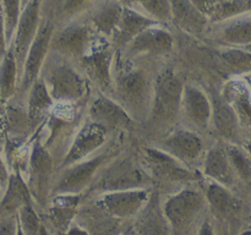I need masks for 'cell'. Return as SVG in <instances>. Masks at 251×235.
Instances as JSON below:
<instances>
[{"instance_id":"obj_1","label":"cell","mask_w":251,"mask_h":235,"mask_svg":"<svg viewBox=\"0 0 251 235\" xmlns=\"http://www.w3.org/2000/svg\"><path fill=\"white\" fill-rule=\"evenodd\" d=\"M154 78L146 70L131 65L117 51L113 68L112 97L123 105L132 119L150 117L153 100Z\"/></svg>"},{"instance_id":"obj_2","label":"cell","mask_w":251,"mask_h":235,"mask_svg":"<svg viewBox=\"0 0 251 235\" xmlns=\"http://www.w3.org/2000/svg\"><path fill=\"white\" fill-rule=\"evenodd\" d=\"M39 77L55 103L78 104L88 95L90 80L74 61L49 50Z\"/></svg>"},{"instance_id":"obj_3","label":"cell","mask_w":251,"mask_h":235,"mask_svg":"<svg viewBox=\"0 0 251 235\" xmlns=\"http://www.w3.org/2000/svg\"><path fill=\"white\" fill-rule=\"evenodd\" d=\"M163 212L172 233L191 234L198 232L208 211L202 188L185 186L169 196L163 205Z\"/></svg>"},{"instance_id":"obj_4","label":"cell","mask_w":251,"mask_h":235,"mask_svg":"<svg viewBox=\"0 0 251 235\" xmlns=\"http://www.w3.org/2000/svg\"><path fill=\"white\" fill-rule=\"evenodd\" d=\"M153 180L142 162L131 156L118 154L109 162L90 186V192L100 193L130 188H152Z\"/></svg>"},{"instance_id":"obj_5","label":"cell","mask_w":251,"mask_h":235,"mask_svg":"<svg viewBox=\"0 0 251 235\" xmlns=\"http://www.w3.org/2000/svg\"><path fill=\"white\" fill-rule=\"evenodd\" d=\"M85 121H81V112L74 103H55L42 126L46 139H41L43 146L50 152L58 165L70 148L74 137Z\"/></svg>"},{"instance_id":"obj_6","label":"cell","mask_w":251,"mask_h":235,"mask_svg":"<svg viewBox=\"0 0 251 235\" xmlns=\"http://www.w3.org/2000/svg\"><path fill=\"white\" fill-rule=\"evenodd\" d=\"M114 147H103L90 158L68 168L59 169V175L54 179L51 188V196L80 195L82 191L87 190L100 171L120 153L115 151Z\"/></svg>"},{"instance_id":"obj_7","label":"cell","mask_w":251,"mask_h":235,"mask_svg":"<svg viewBox=\"0 0 251 235\" xmlns=\"http://www.w3.org/2000/svg\"><path fill=\"white\" fill-rule=\"evenodd\" d=\"M55 162L50 152L43 146L41 139H36L31 144L26 183L36 206L43 210H46L51 198Z\"/></svg>"},{"instance_id":"obj_8","label":"cell","mask_w":251,"mask_h":235,"mask_svg":"<svg viewBox=\"0 0 251 235\" xmlns=\"http://www.w3.org/2000/svg\"><path fill=\"white\" fill-rule=\"evenodd\" d=\"M183 81L172 70H164L154 78L153 100L150 117L154 122L162 125L174 124L180 115Z\"/></svg>"},{"instance_id":"obj_9","label":"cell","mask_w":251,"mask_h":235,"mask_svg":"<svg viewBox=\"0 0 251 235\" xmlns=\"http://www.w3.org/2000/svg\"><path fill=\"white\" fill-rule=\"evenodd\" d=\"M70 20L58 31H54L50 42V50L77 63L90 51L100 34L95 32L85 19Z\"/></svg>"},{"instance_id":"obj_10","label":"cell","mask_w":251,"mask_h":235,"mask_svg":"<svg viewBox=\"0 0 251 235\" xmlns=\"http://www.w3.org/2000/svg\"><path fill=\"white\" fill-rule=\"evenodd\" d=\"M117 51L112 42L98 36L90 51L76 63L90 82L108 95H112L113 92V68Z\"/></svg>"},{"instance_id":"obj_11","label":"cell","mask_w":251,"mask_h":235,"mask_svg":"<svg viewBox=\"0 0 251 235\" xmlns=\"http://www.w3.org/2000/svg\"><path fill=\"white\" fill-rule=\"evenodd\" d=\"M142 164L154 184H189L196 174L179 159L162 148L145 147L141 151Z\"/></svg>"},{"instance_id":"obj_12","label":"cell","mask_w":251,"mask_h":235,"mask_svg":"<svg viewBox=\"0 0 251 235\" xmlns=\"http://www.w3.org/2000/svg\"><path fill=\"white\" fill-rule=\"evenodd\" d=\"M202 190L207 200L208 211L213 215V223L234 227L240 222L243 202L237 197L232 188L205 178Z\"/></svg>"},{"instance_id":"obj_13","label":"cell","mask_w":251,"mask_h":235,"mask_svg":"<svg viewBox=\"0 0 251 235\" xmlns=\"http://www.w3.org/2000/svg\"><path fill=\"white\" fill-rule=\"evenodd\" d=\"M152 188H130L100 193L96 205L105 214L117 219H130L140 214L151 197Z\"/></svg>"},{"instance_id":"obj_14","label":"cell","mask_w":251,"mask_h":235,"mask_svg":"<svg viewBox=\"0 0 251 235\" xmlns=\"http://www.w3.org/2000/svg\"><path fill=\"white\" fill-rule=\"evenodd\" d=\"M54 31H55V27H54L51 20L42 17L36 38L32 42L28 53L26 55L24 70H22L21 78H20V85L17 90L21 95H27L32 85L39 78L42 66L50 50V42Z\"/></svg>"},{"instance_id":"obj_15","label":"cell","mask_w":251,"mask_h":235,"mask_svg":"<svg viewBox=\"0 0 251 235\" xmlns=\"http://www.w3.org/2000/svg\"><path fill=\"white\" fill-rule=\"evenodd\" d=\"M174 38L167 24H157L140 32L124 49L118 50L126 60L144 56L167 55L173 50Z\"/></svg>"},{"instance_id":"obj_16","label":"cell","mask_w":251,"mask_h":235,"mask_svg":"<svg viewBox=\"0 0 251 235\" xmlns=\"http://www.w3.org/2000/svg\"><path fill=\"white\" fill-rule=\"evenodd\" d=\"M108 136L109 132L104 127L91 120L85 121L74 137L70 148L59 163L58 169L68 168L73 164L90 158L103 148V146L107 143Z\"/></svg>"},{"instance_id":"obj_17","label":"cell","mask_w":251,"mask_h":235,"mask_svg":"<svg viewBox=\"0 0 251 235\" xmlns=\"http://www.w3.org/2000/svg\"><path fill=\"white\" fill-rule=\"evenodd\" d=\"M42 7H43V0H29L28 4L22 9L14 39L11 42V46L9 47L15 54L20 75H22L26 55L32 42L36 38L39 24H41Z\"/></svg>"},{"instance_id":"obj_18","label":"cell","mask_w":251,"mask_h":235,"mask_svg":"<svg viewBox=\"0 0 251 235\" xmlns=\"http://www.w3.org/2000/svg\"><path fill=\"white\" fill-rule=\"evenodd\" d=\"M87 117L88 120L104 127L109 134L127 129L134 120L118 100L102 92L91 100Z\"/></svg>"},{"instance_id":"obj_19","label":"cell","mask_w":251,"mask_h":235,"mask_svg":"<svg viewBox=\"0 0 251 235\" xmlns=\"http://www.w3.org/2000/svg\"><path fill=\"white\" fill-rule=\"evenodd\" d=\"M180 115L195 131L208 130L212 121V103L206 92L193 83L184 85Z\"/></svg>"},{"instance_id":"obj_20","label":"cell","mask_w":251,"mask_h":235,"mask_svg":"<svg viewBox=\"0 0 251 235\" xmlns=\"http://www.w3.org/2000/svg\"><path fill=\"white\" fill-rule=\"evenodd\" d=\"M159 148L193 168L203 154V141L195 130L174 129L162 141Z\"/></svg>"},{"instance_id":"obj_21","label":"cell","mask_w":251,"mask_h":235,"mask_svg":"<svg viewBox=\"0 0 251 235\" xmlns=\"http://www.w3.org/2000/svg\"><path fill=\"white\" fill-rule=\"evenodd\" d=\"M124 6L120 0H96L83 19L91 24L96 33L110 42Z\"/></svg>"},{"instance_id":"obj_22","label":"cell","mask_w":251,"mask_h":235,"mask_svg":"<svg viewBox=\"0 0 251 235\" xmlns=\"http://www.w3.org/2000/svg\"><path fill=\"white\" fill-rule=\"evenodd\" d=\"M203 175L210 180L233 188L238 178L228 157L225 142L213 144L205 154L202 163Z\"/></svg>"},{"instance_id":"obj_23","label":"cell","mask_w":251,"mask_h":235,"mask_svg":"<svg viewBox=\"0 0 251 235\" xmlns=\"http://www.w3.org/2000/svg\"><path fill=\"white\" fill-rule=\"evenodd\" d=\"M55 102L53 100L46 83L41 77L32 85L27 93V115H28L31 136L39 134L42 126L48 119Z\"/></svg>"},{"instance_id":"obj_24","label":"cell","mask_w":251,"mask_h":235,"mask_svg":"<svg viewBox=\"0 0 251 235\" xmlns=\"http://www.w3.org/2000/svg\"><path fill=\"white\" fill-rule=\"evenodd\" d=\"M211 103H212L211 125L216 130L218 136L226 142L239 143L242 125L232 105L222 97V94L212 97Z\"/></svg>"},{"instance_id":"obj_25","label":"cell","mask_w":251,"mask_h":235,"mask_svg":"<svg viewBox=\"0 0 251 235\" xmlns=\"http://www.w3.org/2000/svg\"><path fill=\"white\" fill-rule=\"evenodd\" d=\"M157 24H161V22L151 19L147 15L142 14V12L137 11L132 7L124 6L122 16L118 22L117 29L114 32V36L110 42L117 48V50H122L140 32Z\"/></svg>"},{"instance_id":"obj_26","label":"cell","mask_w":251,"mask_h":235,"mask_svg":"<svg viewBox=\"0 0 251 235\" xmlns=\"http://www.w3.org/2000/svg\"><path fill=\"white\" fill-rule=\"evenodd\" d=\"M172 24L183 32L199 36L207 28L210 19L191 0H171Z\"/></svg>"},{"instance_id":"obj_27","label":"cell","mask_w":251,"mask_h":235,"mask_svg":"<svg viewBox=\"0 0 251 235\" xmlns=\"http://www.w3.org/2000/svg\"><path fill=\"white\" fill-rule=\"evenodd\" d=\"M80 195L51 196L47 206V220L55 233H68L77 212Z\"/></svg>"},{"instance_id":"obj_28","label":"cell","mask_w":251,"mask_h":235,"mask_svg":"<svg viewBox=\"0 0 251 235\" xmlns=\"http://www.w3.org/2000/svg\"><path fill=\"white\" fill-rule=\"evenodd\" d=\"M29 202L34 201L26 180L20 171H12L5 188V195L0 201V219L17 214L20 208Z\"/></svg>"},{"instance_id":"obj_29","label":"cell","mask_w":251,"mask_h":235,"mask_svg":"<svg viewBox=\"0 0 251 235\" xmlns=\"http://www.w3.org/2000/svg\"><path fill=\"white\" fill-rule=\"evenodd\" d=\"M132 233L137 234H164L172 233L171 225L163 212V206L158 200V193H151L149 202L140 212L139 219L134 225Z\"/></svg>"},{"instance_id":"obj_30","label":"cell","mask_w":251,"mask_h":235,"mask_svg":"<svg viewBox=\"0 0 251 235\" xmlns=\"http://www.w3.org/2000/svg\"><path fill=\"white\" fill-rule=\"evenodd\" d=\"M222 97L237 113L242 127L251 129V90L245 81L232 80L226 83Z\"/></svg>"},{"instance_id":"obj_31","label":"cell","mask_w":251,"mask_h":235,"mask_svg":"<svg viewBox=\"0 0 251 235\" xmlns=\"http://www.w3.org/2000/svg\"><path fill=\"white\" fill-rule=\"evenodd\" d=\"M218 38L229 46L243 47L251 44V14L239 15L233 19L218 22Z\"/></svg>"},{"instance_id":"obj_32","label":"cell","mask_w":251,"mask_h":235,"mask_svg":"<svg viewBox=\"0 0 251 235\" xmlns=\"http://www.w3.org/2000/svg\"><path fill=\"white\" fill-rule=\"evenodd\" d=\"M19 65L11 48L6 51L2 60L0 61V94L2 102L11 99L12 95L16 93L17 85H20Z\"/></svg>"},{"instance_id":"obj_33","label":"cell","mask_w":251,"mask_h":235,"mask_svg":"<svg viewBox=\"0 0 251 235\" xmlns=\"http://www.w3.org/2000/svg\"><path fill=\"white\" fill-rule=\"evenodd\" d=\"M125 6L132 7L163 24H172L171 0H120Z\"/></svg>"},{"instance_id":"obj_34","label":"cell","mask_w":251,"mask_h":235,"mask_svg":"<svg viewBox=\"0 0 251 235\" xmlns=\"http://www.w3.org/2000/svg\"><path fill=\"white\" fill-rule=\"evenodd\" d=\"M228 157L230 159L233 169L235 171L238 180L243 183H251V156L247 149L239 143L225 142Z\"/></svg>"},{"instance_id":"obj_35","label":"cell","mask_w":251,"mask_h":235,"mask_svg":"<svg viewBox=\"0 0 251 235\" xmlns=\"http://www.w3.org/2000/svg\"><path fill=\"white\" fill-rule=\"evenodd\" d=\"M17 217H19L20 234L38 235L49 233L48 228L46 227L42 218L37 213L34 202H29L22 206L17 213Z\"/></svg>"},{"instance_id":"obj_36","label":"cell","mask_w":251,"mask_h":235,"mask_svg":"<svg viewBox=\"0 0 251 235\" xmlns=\"http://www.w3.org/2000/svg\"><path fill=\"white\" fill-rule=\"evenodd\" d=\"M251 0H220L210 22L218 24L250 11Z\"/></svg>"},{"instance_id":"obj_37","label":"cell","mask_w":251,"mask_h":235,"mask_svg":"<svg viewBox=\"0 0 251 235\" xmlns=\"http://www.w3.org/2000/svg\"><path fill=\"white\" fill-rule=\"evenodd\" d=\"M0 5H1L2 14H4L7 46L10 47L12 39H14L15 32H16L20 16H21L22 1L21 0H0Z\"/></svg>"},{"instance_id":"obj_38","label":"cell","mask_w":251,"mask_h":235,"mask_svg":"<svg viewBox=\"0 0 251 235\" xmlns=\"http://www.w3.org/2000/svg\"><path fill=\"white\" fill-rule=\"evenodd\" d=\"M96 0H63L61 2V17L65 21L83 17Z\"/></svg>"},{"instance_id":"obj_39","label":"cell","mask_w":251,"mask_h":235,"mask_svg":"<svg viewBox=\"0 0 251 235\" xmlns=\"http://www.w3.org/2000/svg\"><path fill=\"white\" fill-rule=\"evenodd\" d=\"M223 59L234 71L251 70V55L240 50H229L223 54Z\"/></svg>"},{"instance_id":"obj_40","label":"cell","mask_w":251,"mask_h":235,"mask_svg":"<svg viewBox=\"0 0 251 235\" xmlns=\"http://www.w3.org/2000/svg\"><path fill=\"white\" fill-rule=\"evenodd\" d=\"M20 234V224L17 214L9 215L0 219V234Z\"/></svg>"},{"instance_id":"obj_41","label":"cell","mask_w":251,"mask_h":235,"mask_svg":"<svg viewBox=\"0 0 251 235\" xmlns=\"http://www.w3.org/2000/svg\"><path fill=\"white\" fill-rule=\"evenodd\" d=\"M191 1L203 15H206L208 19H211L220 0H191Z\"/></svg>"},{"instance_id":"obj_42","label":"cell","mask_w":251,"mask_h":235,"mask_svg":"<svg viewBox=\"0 0 251 235\" xmlns=\"http://www.w3.org/2000/svg\"><path fill=\"white\" fill-rule=\"evenodd\" d=\"M7 50H9V46H7L6 33H5L4 14H2L1 5H0V61L2 60Z\"/></svg>"},{"instance_id":"obj_43","label":"cell","mask_w":251,"mask_h":235,"mask_svg":"<svg viewBox=\"0 0 251 235\" xmlns=\"http://www.w3.org/2000/svg\"><path fill=\"white\" fill-rule=\"evenodd\" d=\"M5 141H6V126L4 118V103L0 105V152L4 151Z\"/></svg>"},{"instance_id":"obj_44","label":"cell","mask_w":251,"mask_h":235,"mask_svg":"<svg viewBox=\"0 0 251 235\" xmlns=\"http://www.w3.org/2000/svg\"><path fill=\"white\" fill-rule=\"evenodd\" d=\"M10 173L9 169H7V164L5 163L4 159L1 158V154H0V186L2 188H6L7 183H9Z\"/></svg>"},{"instance_id":"obj_45","label":"cell","mask_w":251,"mask_h":235,"mask_svg":"<svg viewBox=\"0 0 251 235\" xmlns=\"http://www.w3.org/2000/svg\"><path fill=\"white\" fill-rule=\"evenodd\" d=\"M76 233H78V234H88V230L85 229V228H81V225L78 224H71L70 228L68 229V234H76Z\"/></svg>"},{"instance_id":"obj_46","label":"cell","mask_w":251,"mask_h":235,"mask_svg":"<svg viewBox=\"0 0 251 235\" xmlns=\"http://www.w3.org/2000/svg\"><path fill=\"white\" fill-rule=\"evenodd\" d=\"M243 147H244L245 149L248 151V153L251 156V139L250 140H247V141L243 142Z\"/></svg>"},{"instance_id":"obj_47","label":"cell","mask_w":251,"mask_h":235,"mask_svg":"<svg viewBox=\"0 0 251 235\" xmlns=\"http://www.w3.org/2000/svg\"><path fill=\"white\" fill-rule=\"evenodd\" d=\"M21 1H22V9H24V7L26 6L27 4H28V1H29V0H21Z\"/></svg>"},{"instance_id":"obj_48","label":"cell","mask_w":251,"mask_h":235,"mask_svg":"<svg viewBox=\"0 0 251 235\" xmlns=\"http://www.w3.org/2000/svg\"><path fill=\"white\" fill-rule=\"evenodd\" d=\"M249 12H250V14H251V6H250V11H249Z\"/></svg>"},{"instance_id":"obj_49","label":"cell","mask_w":251,"mask_h":235,"mask_svg":"<svg viewBox=\"0 0 251 235\" xmlns=\"http://www.w3.org/2000/svg\"><path fill=\"white\" fill-rule=\"evenodd\" d=\"M0 188H1V186H0Z\"/></svg>"}]
</instances>
